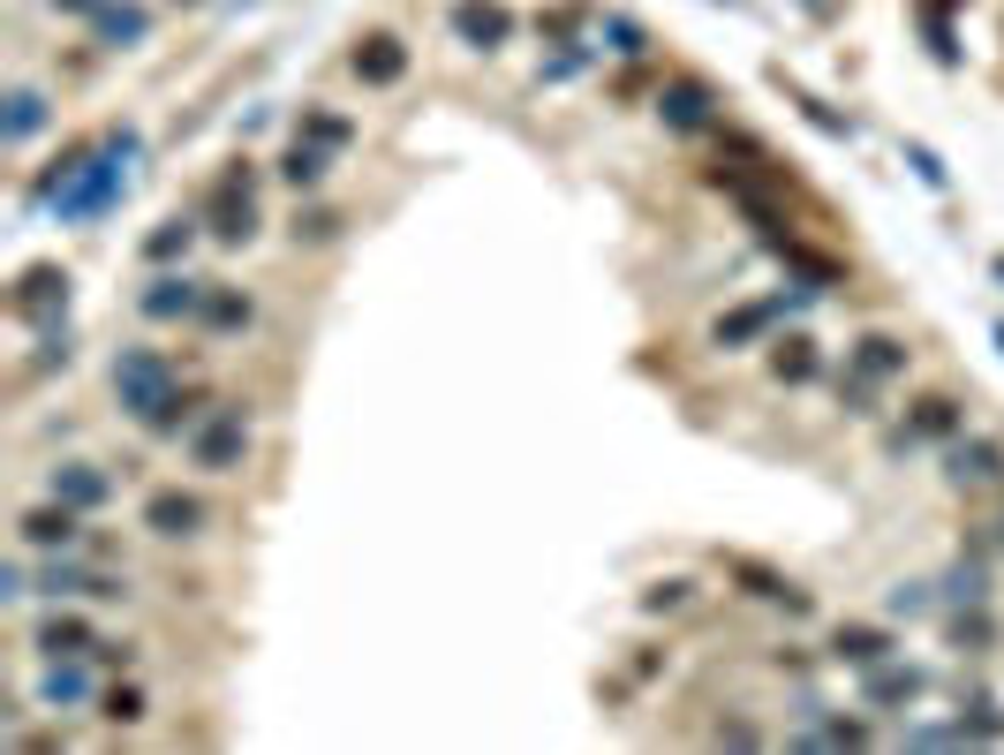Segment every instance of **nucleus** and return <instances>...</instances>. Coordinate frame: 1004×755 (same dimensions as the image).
I'll return each mask as SVG.
<instances>
[{
	"label": "nucleus",
	"mask_w": 1004,
	"mask_h": 755,
	"mask_svg": "<svg viewBox=\"0 0 1004 755\" xmlns=\"http://www.w3.org/2000/svg\"><path fill=\"white\" fill-rule=\"evenodd\" d=\"M997 476H1004L997 446H982V438H974V446H952V484H997Z\"/></svg>",
	"instance_id": "2eb2a0df"
},
{
	"label": "nucleus",
	"mask_w": 1004,
	"mask_h": 755,
	"mask_svg": "<svg viewBox=\"0 0 1004 755\" xmlns=\"http://www.w3.org/2000/svg\"><path fill=\"white\" fill-rule=\"evenodd\" d=\"M106 468H91V462H61L53 468V499L61 506H76V514H91V506H106Z\"/></svg>",
	"instance_id": "0eeeda50"
},
{
	"label": "nucleus",
	"mask_w": 1004,
	"mask_h": 755,
	"mask_svg": "<svg viewBox=\"0 0 1004 755\" xmlns=\"http://www.w3.org/2000/svg\"><path fill=\"white\" fill-rule=\"evenodd\" d=\"M604 39H612V53H642V31H634V23H604Z\"/></svg>",
	"instance_id": "c85d7f7f"
},
{
	"label": "nucleus",
	"mask_w": 1004,
	"mask_h": 755,
	"mask_svg": "<svg viewBox=\"0 0 1004 755\" xmlns=\"http://www.w3.org/2000/svg\"><path fill=\"white\" fill-rule=\"evenodd\" d=\"M333 227H340L333 211H294V242H325Z\"/></svg>",
	"instance_id": "cd10ccee"
},
{
	"label": "nucleus",
	"mask_w": 1004,
	"mask_h": 755,
	"mask_svg": "<svg viewBox=\"0 0 1004 755\" xmlns=\"http://www.w3.org/2000/svg\"><path fill=\"white\" fill-rule=\"evenodd\" d=\"M144 529H152V537H167V545H182V537H197V529H205V499H189V492H152V506H144Z\"/></svg>",
	"instance_id": "39448f33"
},
{
	"label": "nucleus",
	"mask_w": 1004,
	"mask_h": 755,
	"mask_svg": "<svg viewBox=\"0 0 1004 755\" xmlns=\"http://www.w3.org/2000/svg\"><path fill=\"white\" fill-rule=\"evenodd\" d=\"M280 174H288L294 189H310V182H325V144H310V136H294L288 159H280Z\"/></svg>",
	"instance_id": "f3484780"
},
{
	"label": "nucleus",
	"mask_w": 1004,
	"mask_h": 755,
	"mask_svg": "<svg viewBox=\"0 0 1004 755\" xmlns=\"http://www.w3.org/2000/svg\"><path fill=\"white\" fill-rule=\"evenodd\" d=\"M960 431V408L952 401H921L914 408V438H952Z\"/></svg>",
	"instance_id": "5701e85b"
},
{
	"label": "nucleus",
	"mask_w": 1004,
	"mask_h": 755,
	"mask_svg": "<svg viewBox=\"0 0 1004 755\" xmlns=\"http://www.w3.org/2000/svg\"><path fill=\"white\" fill-rule=\"evenodd\" d=\"M61 310H69V272H61V265H31V272H23V288H15V318L53 325Z\"/></svg>",
	"instance_id": "20e7f679"
},
{
	"label": "nucleus",
	"mask_w": 1004,
	"mask_h": 755,
	"mask_svg": "<svg viewBox=\"0 0 1004 755\" xmlns=\"http://www.w3.org/2000/svg\"><path fill=\"white\" fill-rule=\"evenodd\" d=\"M853 371H861V377H899V371H907V348L883 340V333H869L861 348H853Z\"/></svg>",
	"instance_id": "dca6fc26"
},
{
	"label": "nucleus",
	"mask_w": 1004,
	"mask_h": 755,
	"mask_svg": "<svg viewBox=\"0 0 1004 755\" xmlns=\"http://www.w3.org/2000/svg\"><path fill=\"white\" fill-rule=\"evenodd\" d=\"M302 136H310V144H325V152H340V144H348L355 128L340 122V114H302Z\"/></svg>",
	"instance_id": "a878e982"
},
{
	"label": "nucleus",
	"mask_w": 1004,
	"mask_h": 755,
	"mask_svg": "<svg viewBox=\"0 0 1004 755\" xmlns=\"http://www.w3.org/2000/svg\"><path fill=\"white\" fill-rule=\"evenodd\" d=\"M454 31L468 45H476V53H491V45L506 39V31H514V23H506V8H484V0H460L454 8Z\"/></svg>",
	"instance_id": "9b49d317"
},
{
	"label": "nucleus",
	"mask_w": 1004,
	"mask_h": 755,
	"mask_svg": "<svg viewBox=\"0 0 1004 755\" xmlns=\"http://www.w3.org/2000/svg\"><path fill=\"white\" fill-rule=\"evenodd\" d=\"M106 725H136V717H144V687H106Z\"/></svg>",
	"instance_id": "bb28decb"
},
{
	"label": "nucleus",
	"mask_w": 1004,
	"mask_h": 755,
	"mask_svg": "<svg viewBox=\"0 0 1004 755\" xmlns=\"http://www.w3.org/2000/svg\"><path fill=\"white\" fill-rule=\"evenodd\" d=\"M205 325L211 333H242L250 325V302L242 294H205Z\"/></svg>",
	"instance_id": "4be33fe9"
},
{
	"label": "nucleus",
	"mask_w": 1004,
	"mask_h": 755,
	"mask_svg": "<svg viewBox=\"0 0 1004 755\" xmlns=\"http://www.w3.org/2000/svg\"><path fill=\"white\" fill-rule=\"evenodd\" d=\"M778 318V302H755V310H733V318H717V348H733V340H755L763 325Z\"/></svg>",
	"instance_id": "aec40b11"
},
{
	"label": "nucleus",
	"mask_w": 1004,
	"mask_h": 755,
	"mask_svg": "<svg viewBox=\"0 0 1004 755\" xmlns=\"http://www.w3.org/2000/svg\"><path fill=\"white\" fill-rule=\"evenodd\" d=\"M182 446H189V462L205 468V476H235L242 454H250V408L242 401H219L211 416H197L182 431Z\"/></svg>",
	"instance_id": "7ed1b4c3"
},
{
	"label": "nucleus",
	"mask_w": 1004,
	"mask_h": 755,
	"mask_svg": "<svg viewBox=\"0 0 1004 755\" xmlns=\"http://www.w3.org/2000/svg\"><path fill=\"white\" fill-rule=\"evenodd\" d=\"M39 128H45V99L39 91H15L8 99V144H31Z\"/></svg>",
	"instance_id": "6ab92c4d"
},
{
	"label": "nucleus",
	"mask_w": 1004,
	"mask_h": 755,
	"mask_svg": "<svg viewBox=\"0 0 1004 755\" xmlns=\"http://www.w3.org/2000/svg\"><path fill=\"white\" fill-rule=\"evenodd\" d=\"M401 69H408V45L401 39L377 31V39L355 45V76H363V84H401Z\"/></svg>",
	"instance_id": "1a4fd4ad"
},
{
	"label": "nucleus",
	"mask_w": 1004,
	"mask_h": 755,
	"mask_svg": "<svg viewBox=\"0 0 1004 755\" xmlns=\"http://www.w3.org/2000/svg\"><path fill=\"white\" fill-rule=\"evenodd\" d=\"M128 159H136V128H114L106 144H91V152H69V159L45 174L31 197H39V205H53L61 219H99V211L122 197Z\"/></svg>",
	"instance_id": "f257e3e1"
},
{
	"label": "nucleus",
	"mask_w": 1004,
	"mask_h": 755,
	"mask_svg": "<svg viewBox=\"0 0 1004 755\" xmlns=\"http://www.w3.org/2000/svg\"><path fill=\"white\" fill-rule=\"evenodd\" d=\"M84 695H91V672L76 665V658H53V665H45L39 703H53V711H61V703H84Z\"/></svg>",
	"instance_id": "ddd939ff"
},
{
	"label": "nucleus",
	"mask_w": 1004,
	"mask_h": 755,
	"mask_svg": "<svg viewBox=\"0 0 1004 755\" xmlns=\"http://www.w3.org/2000/svg\"><path fill=\"white\" fill-rule=\"evenodd\" d=\"M658 106H665L672 128H711V122H717V114H711L717 99H711L703 84H665V99H658Z\"/></svg>",
	"instance_id": "f8f14e48"
},
{
	"label": "nucleus",
	"mask_w": 1004,
	"mask_h": 755,
	"mask_svg": "<svg viewBox=\"0 0 1004 755\" xmlns=\"http://www.w3.org/2000/svg\"><path fill=\"white\" fill-rule=\"evenodd\" d=\"M144 39V8H99V45H136Z\"/></svg>",
	"instance_id": "412c9836"
},
{
	"label": "nucleus",
	"mask_w": 1004,
	"mask_h": 755,
	"mask_svg": "<svg viewBox=\"0 0 1004 755\" xmlns=\"http://www.w3.org/2000/svg\"><path fill=\"white\" fill-rule=\"evenodd\" d=\"M39 650L45 658H84V650H99V642H91L84 620H53V628H39Z\"/></svg>",
	"instance_id": "a211bd4d"
},
{
	"label": "nucleus",
	"mask_w": 1004,
	"mask_h": 755,
	"mask_svg": "<svg viewBox=\"0 0 1004 755\" xmlns=\"http://www.w3.org/2000/svg\"><path fill=\"white\" fill-rule=\"evenodd\" d=\"M136 302H144V318H189V310H205V288H197V280H152V288L136 294Z\"/></svg>",
	"instance_id": "9d476101"
},
{
	"label": "nucleus",
	"mask_w": 1004,
	"mask_h": 755,
	"mask_svg": "<svg viewBox=\"0 0 1004 755\" xmlns=\"http://www.w3.org/2000/svg\"><path fill=\"white\" fill-rule=\"evenodd\" d=\"M39 589L45 597H128L122 575H91V567H76V559H53V567L39 575Z\"/></svg>",
	"instance_id": "423d86ee"
},
{
	"label": "nucleus",
	"mask_w": 1004,
	"mask_h": 755,
	"mask_svg": "<svg viewBox=\"0 0 1004 755\" xmlns=\"http://www.w3.org/2000/svg\"><path fill=\"white\" fill-rule=\"evenodd\" d=\"M15 537H23L31 551H53V545L69 551V545H76V506H61V499H53V506H31Z\"/></svg>",
	"instance_id": "6e6552de"
},
{
	"label": "nucleus",
	"mask_w": 1004,
	"mask_h": 755,
	"mask_svg": "<svg viewBox=\"0 0 1004 755\" xmlns=\"http://www.w3.org/2000/svg\"><path fill=\"white\" fill-rule=\"evenodd\" d=\"M831 658H846V665H883V658H891V634L883 628H838Z\"/></svg>",
	"instance_id": "4468645a"
},
{
	"label": "nucleus",
	"mask_w": 1004,
	"mask_h": 755,
	"mask_svg": "<svg viewBox=\"0 0 1004 755\" xmlns=\"http://www.w3.org/2000/svg\"><path fill=\"white\" fill-rule=\"evenodd\" d=\"M770 371H778V377H794V385H800V377H808V371H816V355H808V340H778V355H770Z\"/></svg>",
	"instance_id": "393cba45"
},
{
	"label": "nucleus",
	"mask_w": 1004,
	"mask_h": 755,
	"mask_svg": "<svg viewBox=\"0 0 1004 755\" xmlns=\"http://www.w3.org/2000/svg\"><path fill=\"white\" fill-rule=\"evenodd\" d=\"M189 235H197L189 219H167V227H159V235L144 242V257H152V265H167V257H182V250H189Z\"/></svg>",
	"instance_id": "b1692460"
},
{
	"label": "nucleus",
	"mask_w": 1004,
	"mask_h": 755,
	"mask_svg": "<svg viewBox=\"0 0 1004 755\" xmlns=\"http://www.w3.org/2000/svg\"><path fill=\"white\" fill-rule=\"evenodd\" d=\"M114 393H122V408L152 438H174V431H189V393H182V377L159 348H122V363H114Z\"/></svg>",
	"instance_id": "f03ea898"
}]
</instances>
